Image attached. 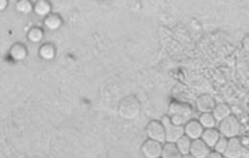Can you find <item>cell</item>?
<instances>
[{
	"label": "cell",
	"instance_id": "obj_1",
	"mask_svg": "<svg viewBox=\"0 0 249 158\" xmlns=\"http://www.w3.org/2000/svg\"><path fill=\"white\" fill-rule=\"evenodd\" d=\"M141 111H142L141 102L134 95H129L124 97V99L120 102L118 106L119 116L126 121H132L138 118Z\"/></svg>",
	"mask_w": 249,
	"mask_h": 158
},
{
	"label": "cell",
	"instance_id": "obj_2",
	"mask_svg": "<svg viewBox=\"0 0 249 158\" xmlns=\"http://www.w3.org/2000/svg\"><path fill=\"white\" fill-rule=\"evenodd\" d=\"M218 129L222 137L229 140L239 137L242 126L239 119L236 116L231 115L218 123Z\"/></svg>",
	"mask_w": 249,
	"mask_h": 158
},
{
	"label": "cell",
	"instance_id": "obj_3",
	"mask_svg": "<svg viewBox=\"0 0 249 158\" xmlns=\"http://www.w3.org/2000/svg\"><path fill=\"white\" fill-rule=\"evenodd\" d=\"M161 123L165 127L166 131V143L176 144L182 136H184V126L174 125L169 115H165L161 118Z\"/></svg>",
	"mask_w": 249,
	"mask_h": 158
},
{
	"label": "cell",
	"instance_id": "obj_4",
	"mask_svg": "<svg viewBox=\"0 0 249 158\" xmlns=\"http://www.w3.org/2000/svg\"><path fill=\"white\" fill-rule=\"evenodd\" d=\"M146 135L148 139L159 142L161 144L166 143V131L161 121H150L146 126Z\"/></svg>",
	"mask_w": 249,
	"mask_h": 158
},
{
	"label": "cell",
	"instance_id": "obj_5",
	"mask_svg": "<svg viewBox=\"0 0 249 158\" xmlns=\"http://www.w3.org/2000/svg\"><path fill=\"white\" fill-rule=\"evenodd\" d=\"M163 145L151 139H147L141 146V153L145 158H161Z\"/></svg>",
	"mask_w": 249,
	"mask_h": 158
},
{
	"label": "cell",
	"instance_id": "obj_6",
	"mask_svg": "<svg viewBox=\"0 0 249 158\" xmlns=\"http://www.w3.org/2000/svg\"><path fill=\"white\" fill-rule=\"evenodd\" d=\"M168 110L170 112V115H180L189 119H192L191 117L194 112V109L191 105L179 101L172 102L169 105Z\"/></svg>",
	"mask_w": 249,
	"mask_h": 158
},
{
	"label": "cell",
	"instance_id": "obj_7",
	"mask_svg": "<svg viewBox=\"0 0 249 158\" xmlns=\"http://www.w3.org/2000/svg\"><path fill=\"white\" fill-rule=\"evenodd\" d=\"M216 105L215 99L209 94L200 95L196 100V109L200 112V114L213 112Z\"/></svg>",
	"mask_w": 249,
	"mask_h": 158
},
{
	"label": "cell",
	"instance_id": "obj_8",
	"mask_svg": "<svg viewBox=\"0 0 249 158\" xmlns=\"http://www.w3.org/2000/svg\"><path fill=\"white\" fill-rule=\"evenodd\" d=\"M244 155V147L239 137L229 139L227 149L223 155L224 158H242Z\"/></svg>",
	"mask_w": 249,
	"mask_h": 158
},
{
	"label": "cell",
	"instance_id": "obj_9",
	"mask_svg": "<svg viewBox=\"0 0 249 158\" xmlns=\"http://www.w3.org/2000/svg\"><path fill=\"white\" fill-rule=\"evenodd\" d=\"M204 128L200 125L198 120L191 119L184 126V134L192 141L201 139Z\"/></svg>",
	"mask_w": 249,
	"mask_h": 158
},
{
	"label": "cell",
	"instance_id": "obj_10",
	"mask_svg": "<svg viewBox=\"0 0 249 158\" xmlns=\"http://www.w3.org/2000/svg\"><path fill=\"white\" fill-rule=\"evenodd\" d=\"M211 151L212 150L201 139H198L192 142L190 155L195 158H206Z\"/></svg>",
	"mask_w": 249,
	"mask_h": 158
},
{
	"label": "cell",
	"instance_id": "obj_11",
	"mask_svg": "<svg viewBox=\"0 0 249 158\" xmlns=\"http://www.w3.org/2000/svg\"><path fill=\"white\" fill-rule=\"evenodd\" d=\"M221 135L218 131V128H210V129H204L203 134L201 136V140L211 149L213 150L218 140L220 139Z\"/></svg>",
	"mask_w": 249,
	"mask_h": 158
},
{
	"label": "cell",
	"instance_id": "obj_12",
	"mask_svg": "<svg viewBox=\"0 0 249 158\" xmlns=\"http://www.w3.org/2000/svg\"><path fill=\"white\" fill-rule=\"evenodd\" d=\"M212 113H213L214 117L216 118L217 122L219 123V122L223 121L224 119L228 118L229 116H231L232 115V110H231V107L228 105L220 103V104L216 105Z\"/></svg>",
	"mask_w": 249,
	"mask_h": 158
},
{
	"label": "cell",
	"instance_id": "obj_13",
	"mask_svg": "<svg viewBox=\"0 0 249 158\" xmlns=\"http://www.w3.org/2000/svg\"><path fill=\"white\" fill-rule=\"evenodd\" d=\"M51 4L46 0H38L34 5V12L38 17H48L51 15Z\"/></svg>",
	"mask_w": 249,
	"mask_h": 158
},
{
	"label": "cell",
	"instance_id": "obj_14",
	"mask_svg": "<svg viewBox=\"0 0 249 158\" xmlns=\"http://www.w3.org/2000/svg\"><path fill=\"white\" fill-rule=\"evenodd\" d=\"M10 54L15 61L19 62V61H23L27 57L28 52H27V48L23 44L16 43L12 46L10 50Z\"/></svg>",
	"mask_w": 249,
	"mask_h": 158
},
{
	"label": "cell",
	"instance_id": "obj_15",
	"mask_svg": "<svg viewBox=\"0 0 249 158\" xmlns=\"http://www.w3.org/2000/svg\"><path fill=\"white\" fill-rule=\"evenodd\" d=\"M161 158H182V155L178 150L176 144L165 143L163 145Z\"/></svg>",
	"mask_w": 249,
	"mask_h": 158
},
{
	"label": "cell",
	"instance_id": "obj_16",
	"mask_svg": "<svg viewBox=\"0 0 249 158\" xmlns=\"http://www.w3.org/2000/svg\"><path fill=\"white\" fill-rule=\"evenodd\" d=\"M43 23L47 29H49L51 31H55V30H58L62 26V19L60 16H58L56 14H51L44 18Z\"/></svg>",
	"mask_w": 249,
	"mask_h": 158
},
{
	"label": "cell",
	"instance_id": "obj_17",
	"mask_svg": "<svg viewBox=\"0 0 249 158\" xmlns=\"http://www.w3.org/2000/svg\"><path fill=\"white\" fill-rule=\"evenodd\" d=\"M197 120L204 129L216 128V126L218 125V122L212 112L211 113H201Z\"/></svg>",
	"mask_w": 249,
	"mask_h": 158
},
{
	"label": "cell",
	"instance_id": "obj_18",
	"mask_svg": "<svg viewBox=\"0 0 249 158\" xmlns=\"http://www.w3.org/2000/svg\"><path fill=\"white\" fill-rule=\"evenodd\" d=\"M38 54L40 58H42L43 60L50 61V60H53L56 55V48L51 43H45L40 46Z\"/></svg>",
	"mask_w": 249,
	"mask_h": 158
},
{
	"label": "cell",
	"instance_id": "obj_19",
	"mask_svg": "<svg viewBox=\"0 0 249 158\" xmlns=\"http://www.w3.org/2000/svg\"><path fill=\"white\" fill-rule=\"evenodd\" d=\"M192 142L193 141L190 138H188L186 135H184L176 143V146L182 156H186V155H189L191 152Z\"/></svg>",
	"mask_w": 249,
	"mask_h": 158
},
{
	"label": "cell",
	"instance_id": "obj_20",
	"mask_svg": "<svg viewBox=\"0 0 249 158\" xmlns=\"http://www.w3.org/2000/svg\"><path fill=\"white\" fill-rule=\"evenodd\" d=\"M16 9L21 15H29L34 11V5L29 0H20L16 3Z\"/></svg>",
	"mask_w": 249,
	"mask_h": 158
},
{
	"label": "cell",
	"instance_id": "obj_21",
	"mask_svg": "<svg viewBox=\"0 0 249 158\" xmlns=\"http://www.w3.org/2000/svg\"><path fill=\"white\" fill-rule=\"evenodd\" d=\"M43 35L44 33L39 27H34L28 32L27 36L32 42H39L43 38Z\"/></svg>",
	"mask_w": 249,
	"mask_h": 158
},
{
	"label": "cell",
	"instance_id": "obj_22",
	"mask_svg": "<svg viewBox=\"0 0 249 158\" xmlns=\"http://www.w3.org/2000/svg\"><path fill=\"white\" fill-rule=\"evenodd\" d=\"M228 142H229L228 139H226V138H224V137L221 136L220 139L218 140V143L216 144V146L214 147L213 151H215V152H217L218 154H220V155L223 156L224 153H225V151H226V149H227Z\"/></svg>",
	"mask_w": 249,
	"mask_h": 158
},
{
	"label": "cell",
	"instance_id": "obj_23",
	"mask_svg": "<svg viewBox=\"0 0 249 158\" xmlns=\"http://www.w3.org/2000/svg\"><path fill=\"white\" fill-rule=\"evenodd\" d=\"M171 117V121L174 125L178 126H184L186 125L187 123L191 120L186 117L180 116V115H170Z\"/></svg>",
	"mask_w": 249,
	"mask_h": 158
},
{
	"label": "cell",
	"instance_id": "obj_24",
	"mask_svg": "<svg viewBox=\"0 0 249 158\" xmlns=\"http://www.w3.org/2000/svg\"><path fill=\"white\" fill-rule=\"evenodd\" d=\"M242 43H243V46L245 49L249 50V34H248L242 40Z\"/></svg>",
	"mask_w": 249,
	"mask_h": 158
},
{
	"label": "cell",
	"instance_id": "obj_25",
	"mask_svg": "<svg viewBox=\"0 0 249 158\" xmlns=\"http://www.w3.org/2000/svg\"><path fill=\"white\" fill-rule=\"evenodd\" d=\"M206 158H224V157L222 155H220V154H218L217 152L212 150Z\"/></svg>",
	"mask_w": 249,
	"mask_h": 158
},
{
	"label": "cell",
	"instance_id": "obj_26",
	"mask_svg": "<svg viewBox=\"0 0 249 158\" xmlns=\"http://www.w3.org/2000/svg\"><path fill=\"white\" fill-rule=\"evenodd\" d=\"M0 9H1V11H3V10H5L6 8H7V6H8V1H6V0H1L0 1Z\"/></svg>",
	"mask_w": 249,
	"mask_h": 158
},
{
	"label": "cell",
	"instance_id": "obj_27",
	"mask_svg": "<svg viewBox=\"0 0 249 158\" xmlns=\"http://www.w3.org/2000/svg\"><path fill=\"white\" fill-rule=\"evenodd\" d=\"M182 158H195L192 155H186V156H182Z\"/></svg>",
	"mask_w": 249,
	"mask_h": 158
}]
</instances>
